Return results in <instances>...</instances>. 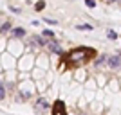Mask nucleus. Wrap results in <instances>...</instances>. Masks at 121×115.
Listing matches in <instances>:
<instances>
[{
	"label": "nucleus",
	"instance_id": "nucleus-1",
	"mask_svg": "<svg viewBox=\"0 0 121 115\" xmlns=\"http://www.w3.org/2000/svg\"><path fill=\"white\" fill-rule=\"evenodd\" d=\"M92 52L89 49H78V50H72L71 54H69V63H72V65H80V63H85L87 59H89V56H91Z\"/></svg>",
	"mask_w": 121,
	"mask_h": 115
},
{
	"label": "nucleus",
	"instance_id": "nucleus-2",
	"mask_svg": "<svg viewBox=\"0 0 121 115\" xmlns=\"http://www.w3.org/2000/svg\"><path fill=\"white\" fill-rule=\"evenodd\" d=\"M52 115H65V111H63V103H61V101H56L54 108H52Z\"/></svg>",
	"mask_w": 121,
	"mask_h": 115
},
{
	"label": "nucleus",
	"instance_id": "nucleus-3",
	"mask_svg": "<svg viewBox=\"0 0 121 115\" xmlns=\"http://www.w3.org/2000/svg\"><path fill=\"white\" fill-rule=\"evenodd\" d=\"M47 47H49L51 52H56V54H63V50H61V47L56 43V41H49L47 43Z\"/></svg>",
	"mask_w": 121,
	"mask_h": 115
},
{
	"label": "nucleus",
	"instance_id": "nucleus-4",
	"mask_svg": "<svg viewBox=\"0 0 121 115\" xmlns=\"http://www.w3.org/2000/svg\"><path fill=\"white\" fill-rule=\"evenodd\" d=\"M108 67H110V68L121 67V59H119V56H110V58H108Z\"/></svg>",
	"mask_w": 121,
	"mask_h": 115
},
{
	"label": "nucleus",
	"instance_id": "nucleus-5",
	"mask_svg": "<svg viewBox=\"0 0 121 115\" xmlns=\"http://www.w3.org/2000/svg\"><path fill=\"white\" fill-rule=\"evenodd\" d=\"M36 103H38V106H40L42 110H45L47 106H49V104H47V101H45V99H38V101H36Z\"/></svg>",
	"mask_w": 121,
	"mask_h": 115
},
{
	"label": "nucleus",
	"instance_id": "nucleus-6",
	"mask_svg": "<svg viewBox=\"0 0 121 115\" xmlns=\"http://www.w3.org/2000/svg\"><path fill=\"white\" fill-rule=\"evenodd\" d=\"M24 34H25V31L22 29V27H18V29H15V36H16V38H22V36H24Z\"/></svg>",
	"mask_w": 121,
	"mask_h": 115
},
{
	"label": "nucleus",
	"instance_id": "nucleus-7",
	"mask_svg": "<svg viewBox=\"0 0 121 115\" xmlns=\"http://www.w3.org/2000/svg\"><path fill=\"white\" fill-rule=\"evenodd\" d=\"M105 58H107V56H99V58L96 59V63H94V65H96V67H101L103 63H105Z\"/></svg>",
	"mask_w": 121,
	"mask_h": 115
},
{
	"label": "nucleus",
	"instance_id": "nucleus-8",
	"mask_svg": "<svg viewBox=\"0 0 121 115\" xmlns=\"http://www.w3.org/2000/svg\"><path fill=\"white\" fill-rule=\"evenodd\" d=\"M78 29H81V31H91L92 25H89V24H80V25H78Z\"/></svg>",
	"mask_w": 121,
	"mask_h": 115
},
{
	"label": "nucleus",
	"instance_id": "nucleus-9",
	"mask_svg": "<svg viewBox=\"0 0 121 115\" xmlns=\"http://www.w3.org/2000/svg\"><path fill=\"white\" fill-rule=\"evenodd\" d=\"M43 36H47V38H52V36H54V32H52V31H49V29H45V31H43Z\"/></svg>",
	"mask_w": 121,
	"mask_h": 115
},
{
	"label": "nucleus",
	"instance_id": "nucleus-10",
	"mask_svg": "<svg viewBox=\"0 0 121 115\" xmlns=\"http://www.w3.org/2000/svg\"><path fill=\"white\" fill-rule=\"evenodd\" d=\"M33 41H36L38 45H43V40H42L40 36H35V38H33Z\"/></svg>",
	"mask_w": 121,
	"mask_h": 115
},
{
	"label": "nucleus",
	"instance_id": "nucleus-11",
	"mask_svg": "<svg viewBox=\"0 0 121 115\" xmlns=\"http://www.w3.org/2000/svg\"><path fill=\"white\" fill-rule=\"evenodd\" d=\"M0 97H2V99H5V86H4V85L0 86Z\"/></svg>",
	"mask_w": 121,
	"mask_h": 115
},
{
	"label": "nucleus",
	"instance_id": "nucleus-12",
	"mask_svg": "<svg viewBox=\"0 0 121 115\" xmlns=\"http://www.w3.org/2000/svg\"><path fill=\"white\" fill-rule=\"evenodd\" d=\"M85 4H87V7H94L96 2H94V0H85Z\"/></svg>",
	"mask_w": 121,
	"mask_h": 115
},
{
	"label": "nucleus",
	"instance_id": "nucleus-13",
	"mask_svg": "<svg viewBox=\"0 0 121 115\" xmlns=\"http://www.w3.org/2000/svg\"><path fill=\"white\" fill-rule=\"evenodd\" d=\"M9 27H11L9 24H4V25H2V32H5V31H9Z\"/></svg>",
	"mask_w": 121,
	"mask_h": 115
},
{
	"label": "nucleus",
	"instance_id": "nucleus-14",
	"mask_svg": "<svg viewBox=\"0 0 121 115\" xmlns=\"http://www.w3.org/2000/svg\"><path fill=\"white\" fill-rule=\"evenodd\" d=\"M108 38H110V40H114V38H116V32H114V31H108Z\"/></svg>",
	"mask_w": 121,
	"mask_h": 115
},
{
	"label": "nucleus",
	"instance_id": "nucleus-15",
	"mask_svg": "<svg viewBox=\"0 0 121 115\" xmlns=\"http://www.w3.org/2000/svg\"><path fill=\"white\" fill-rule=\"evenodd\" d=\"M43 7H45V4H43V2H38V5H36V9H43Z\"/></svg>",
	"mask_w": 121,
	"mask_h": 115
},
{
	"label": "nucleus",
	"instance_id": "nucleus-16",
	"mask_svg": "<svg viewBox=\"0 0 121 115\" xmlns=\"http://www.w3.org/2000/svg\"><path fill=\"white\" fill-rule=\"evenodd\" d=\"M45 22H47V24H52V25L56 24V20H51V18H45Z\"/></svg>",
	"mask_w": 121,
	"mask_h": 115
},
{
	"label": "nucleus",
	"instance_id": "nucleus-17",
	"mask_svg": "<svg viewBox=\"0 0 121 115\" xmlns=\"http://www.w3.org/2000/svg\"><path fill=\"white\" fill-rule=\"evenodd\" d=\"M107 2H116V0H107Z\"/></svg>",
	"mask_w": 121,
	"mask_h": 115
}]
</instances>
